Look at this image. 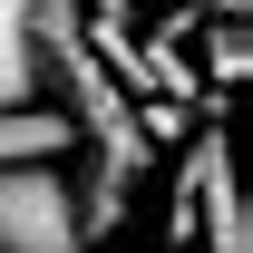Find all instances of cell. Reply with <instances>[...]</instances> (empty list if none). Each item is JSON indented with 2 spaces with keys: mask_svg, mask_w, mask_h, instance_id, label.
<instances>
[{
  "mask_svg": "<svg viewBox=\"0 0 253 253\" xmlns=\"http://www.w3.org/2000/svg\"><path fill=\"white\" fill-rule=\"evenodd\" d=\"M30 78L49 88V107H59L78 136H117V126H136V97L107 78V59L88 49V30H78V0H39L30 10Z\"/></svg>",
  "mask_w": 253,
  "mask_h": 253,
  "instance_id": "6da1fadb",
  "label": "cell"
},
{
  "mask_svg": "<svg viewBox=\"0 0 253 253\" xmlns=\"http://www.w3.org/2000/svg\"><path fill=\"white\" fill-rule=\"evenodd\" d=\"M0 253H97L59 166H0Z\"/></svg>",
  "mask_w": 253,
  "mask_h": 253,
  "instance_id": "7a4b0ae2",
  "label": "cell"
},
{
  "mask_svg": "<svg viewBox=\"0 0 253 253\" xmlns=\"http://www.w3.org/2000/svg\"><path fill=\"white\" fill-rule=\"evenodd\" d=\"M195 224H205V253H253L244 234V195H234V146H224V126H205L175 166V244H195Z\"/></svg>",
  "mask_w": 253,
  "mask_h": 253,
  "instance_id": "3957f363",
  "label": "cell"
},
{
  "mask_svg": "<svg viewBox=\"0 0 253 253\" xmlns=\"http://www.w3.org/2000/svg\"><path fill=\"white\" fill-rule=\"evenodd\" d=\"M68 146H78V126L59 107H39V97L0 107V166H68Z\"/></svg>",
  "mask_w": 253,
  "mask_h": 253,
  "instance_id": "277c9868",
  "label": "cell"
},
{
  "mask_svg": "<svg viewBox=\"0 0 253 253\" xmlns=\"http://www.w3.org/2000/svg\"><path fill=\"white\" fill-rule=\"evenodd\" d=\"M30 10L39 0H0V107H20V97L39 88L30 78Z\"/></svg>",
  "mask_w": 253,
  "mask_h": 253,
  "instance_id": "5b68a950",
  "label": "cell"
},
{
  "mask_svg": "<svg viewBox=\"0 0 253 253\" xmlns=\"http://www.w3.org/2000/svg\"><path fill=\"white\" fill-rule=\"evenodd\" d=\"M214 78H224V88H244V20H224V30H214Z\"/></svg>",
  "mask_w": 253,
  "mask_h": 253,
  "instance_id": "8992f818",
  "label": "cell"
}]
</instances>
